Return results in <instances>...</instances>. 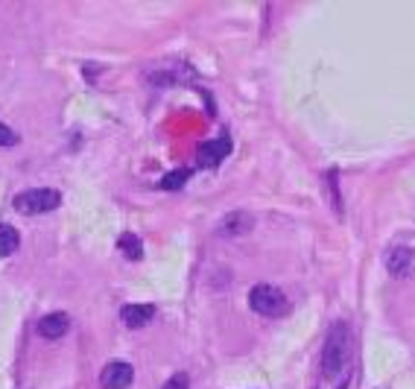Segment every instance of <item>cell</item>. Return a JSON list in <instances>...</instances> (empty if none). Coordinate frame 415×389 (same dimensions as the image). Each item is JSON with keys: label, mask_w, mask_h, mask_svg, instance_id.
Wrapping results in <instances>:
<instances>
[{"label": "cell", "mask_w": 415, "mask_h": 389, "mask_svg": "<svg viewBox=\"0 0 415 389\" xmlns=\"http://www.w3.org/2000/svg\"><path fill=\"white\" fill-rule=\"evenodd\" d=\"M386 269L392 278H409L415 272V249L409 246H395L386 252Z\"/></svg>", "instance_id": "obj_4"}, {"label": "cell", "mask_w": 415, "mask_h": 389, "mask_svg": "<svg viewBox=\"0 0 415 389\" xmlns=\"http://www.w3.org/2000/svg\"><path fill=\"white\" fill-rule=\"evenodd\" d=\"M228 152H231V141H228V138L208 141V144L199 147V164H202V167H216Z\"/></svg>", "instance_id": "obj_6"}, {"label": "cell", "mask_w": 415, "mask_h": 389, "mask_svg": "<svg viewBox=\"0 0 415 389\" xmlns=\"http://www.w3.org/2000/svg\"><path fill=\"white\" fill-rule=\"evenodd\" d=\"M187 179H190L187 170H173V173H167V176L161 179V187H164V190H179Z\"/></svg>", "instance_id": "obj_12"}, {"label": "cell", "mask_w": 415, "mask_h": 389, "mask_svg": "<svg viewBox=\"0 0 415 389\" xmlns=\"http://www.w3.org/2000/svg\"><path fill=\"white\" fill-rule=\"evenodd\" d=\"M187 386H190L187 375H182V372H179V375H173V378H170V381H167L161 389H187Z\"/></svg>", "instance_id": "obj_14"}, {"label": "cell", "mask_w": 415, "mask_h": 389, "mask_svg": "<svg viewBox=\"0 0 415 389\" xmlns=\"http://www.w3.org/2000/svg\"><path fill=\"white\" fill-rule=\"evenodd\" d=\"M249 304L261 316H284L290 314V299L272 284H254L249 290Z\"/></svg>", "instance_id": "obj_2"}, {"label": "cell", "mask_w": 415, "mask_h": 389, "mask_svg": "<svg viewBox=\"0 0 415 389\" xmlns=\"http://www.w3.org/2000/svg\"><path fill=\"white\" fill-rule=\"evenodd\" d=\"M348 354H351V334H348V325L345 322H337L328 337H325V348H322V372L325 378H337L345 363H348Z\"/></svg>", "instance_id": "obj_1"}, {"label": "cell", "mask_w": 415, "mask_h": 389, "mask_svg": "<svg viewBox=\"0 0 415 389\" xmlns=\"http://www.w3.org/2000/svg\"><path fill=\"white\" fill-rule=\"evenodd\" d=\"M340 389H345V386H340Z\"/></svg>", "instance_id": "obj_15"}, {"label": "cell", "mask_w": 415, "mask_h": 389, "mask_svg": "<svg viewBox=\"0 0 415 389\" xmlns=\"http://www.w3.org/2000/svg\"><path fill=\"white\" fill-rule=\"evenodd\" d=\"M117 246H120V252L129 261H141V255H144V246H141V240H137L135 235H123Z\"/></svg>", "instance_id": "obj_11"}, {"label": "cell", "mask_w": 415, "mask_h": 389, "mask_svg": "<svg viewBox=\"0 0 415 389\" xmlns=\"http://www.w3.org/2000/svg\"><path fill=\"white\" fill-rule=\"evenodd\" d=\"M120 319L126 328H144L155 319V307L152 304H126L120 310Z\"/></svg>", "instance_id": "obj_7"}, {"label": "cell", "mask_w": 415, "mask_h": 389, "mask_svg": "<svg viewBox=\"0 0 415 389\" xmlns=\"http://www.w3.org/2000/svg\"><path fill=\"white\" fill-rule=\"evenodd\" d=\"M68 328H70V319L68 314H47L42 322H38V334L47 337V340H58V337H65L68 334Z\"/></svg>", "instance_id": "obj_8"}, {"label": "cell", "mask_w": 415, "mask_h": 389, "mask_svg": "<svg viewBox=\"0 0 415 389\" xmlns=\"http://www.w3.org/2000/svg\"><path fill=\"white\" fill-rule=\"evenodd\" d=\"M62 205V197H58V190L53 187H35V190H24L15 197V211L21 214H47V211H56Z\"/></svg>", "instance_id": "obj_3"}, {"label": "cell", "mask_w": 415, "mask_h": 389, "mask_svg": "<svg viewBox=\"0 0 415 389\" xmlns=\"http://www.w3.org/2000/svg\"><path fill=\"white\" fill-rule=\"evenodd\" d=\"M132 381H135V369L129 363H123V360L109 363L103 372H100V383L106 389H129Z\"/></svg>", "instance_id": "obj_5"}, {"label": "cell", "mask_w": 415, "mask_h": 389, "mask_svg": "<svg viewBox=\"0 0 415 389\" xmlns=\"http://www.w3.org/2000/svg\"><path fill=\"white\" fill-rule=\"evenodd\" d=\"M252 226H254V220L246 211H234L223 220V235H246V231H252Z\"/></svg>", "instance_id": "obj_9"}, {"label": "cell", "mask_w": 415, "mask_h": 389, "mask_svg": "<svg viewBox=\"0 0 415 389\" xmlns=\"http://www.w3.org/2000/svg\"><path fill=\"white\" fill-rule=\"evenodd\" d=\"M18 243H21V237H18V231L6 223H0V258H9L12 252L18 249Z\"/></svg>", "instance_id": "obj_10"}, {"label": "cell", "mask_w": 415, "mask_h": 389, "mask_svg": "<svg viewBox=\"0 0 415 389\" xmlns=\"http://www.w3.org/2000/svg\"><path fill=\"white\" fill-rule=\"evenodd\" d=\"M15 144H18V135L6 123H0V147H15Z\"/></svg>", "instance_id": "obj_13"}]
</instances>
